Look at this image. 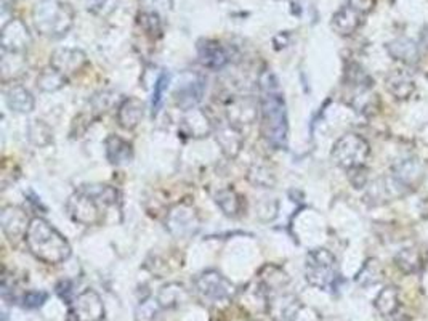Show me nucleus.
Here are the masks:
<instances>
[{
  "mask_svg": "<svg viewBox=\"0 0 428 321\" xmlns=\"http://www.w3.org/2000/svg\"><path fill=\"white\" fill-rule=\"evenodd\" d=\"M258 105L262 115V137L274 149L287 145V111L283 90L273 72L263 71L258 81Z\"/></svg>",
  "mask_w": 428,
  "mask_h": 321,
  "instance_id": "nucleus-1",
  "label": "nucleus"
},
{
  "mask_svg": "<svg viewBox=\"0 0 428 321\" xmlns=\"http://www.w3.org/2000/svg\"><path fill=\"white\" fill-rule=\"evenodd\" d=\"M117 191L108 185H83L67 199V214L76 224L100 225L104 211L116 204Z\"/></svg>",
  "mask_w": 428,
  "mask_h": 321,
  "instance_id": "nucleus-2",
  "label": "nucleus"
},
{
  "mask_svg": "<svg viewBox=\"0 0 428 321\" xmlns=\"http://www.w3.org/2000/svg\"><path fill=\"white\" fill-rule=\"evenodd\" d=\"M26 245L38 261L49 265H58L71 256V246L66 238L40 217L31 220L26 233Z\"/></svg>",
  "mask_w": 428,
  "mask_h": 321,
  "instance_id": "nucleus-3",
  "label": "nucleus"
},
{
  "mask_svg": "<svg viewBox=\"0 0 428 321\" xmlns=\"http://www.w3.org/2000/svg\"><path fill=\"white\" fill-rule=\"evenodd\" d=\"M33 18L35 29L42 35L60 39L72 28L76 15L69 3L60 2V0H44L35 5Z\"/></svg>",
  "mask_w": 428,
  "mask_h": 321,
  "instance_id": "nucleus-4",
  "label": "nucleus"
},
{
  "mask_svg": "<svg viewBox=\"0 0 428 321\" xmlns=\"http://www.w3.org/2000/svg\"><path fill=\"white\" fill-rule=\"evenodd\" d=\"M306 281L318 289L327 291L336 284L337 279V258L334 254L322 247L308 252L305 261Z\"/></svg>",
  "mask_w": 428,
  "mask_h": 321,
  "instance_id": "nucleus-5",
  "label": "nucleus"
},
{
  "mask_svg": "<svg viewBox=\"0 0 428 321\" xmlns=\"http://www.w3.org/2000/svg\"><path fill=\"white\" fill-rule=\"evenodd\" d=\"M370 147L358 133H347L337 140L332 148V160L338 167L345 170H353L364 167L369 159Z\"/></svg>",
  "mask_w": 428,
  "mask_h": 321,
  "instance_id": "nucleus-6",
  "label": "nucleus"
},
{
  "mask_svg": "<svg viewBox=\"0 0 428 321\" xmlns=\"http://www.w3.org/2000/svg\"><path fill=\"white\" fill-rule=\"evenodd\" d=\"M195 284L196 293L199 294L201 299L208 300L211 304L229 302L238 293L236 286L215 270L204 272L196 279Z\"/></svg>",
  "mask_w": 428,
  "mask_h": 321,
  "instance_id": "nucleus-7",
  "label": "nucleus"
},
{
  "mask_svg": "<svg viewBox=\"0 0 428 321\" xmlns=\"http://www.w3.org/2000/svg\"><path fill=\"white\" fill-rule=\"evenodd\" d=\"M286 288L265 291L266 294V312L273 321H294L300 310V302L294 294L284 291Z\"/></svg>",
  "mask_w": 428,
  "mask_h": 321,
  "instance_id": "nucleus-8",
  "label": "nucleus"
},
{
  "mask_svg": "<svg viewBox=\"0 0 428 321\" xmlns=\"http://www.w3.org/2000/svg\"><path fill=\"white\" fill-rule=\"evenodd\" d=\"M71 321H103L104 305L100 294L93 289H85L71 302Z\"/></svg>",
  "mask_w": 428,
  "mask_h": 321,
  "instance_id": "nucleus-9",
  "label": "nucleus"
},
{
  "mask_svg": "<svg viewBox=\"0 0 428 321\" xmlns=\"http://www.w3.org/2000/svg\"><path fill=\"white\" fill-rule=\"evenodd\" d=\"M167 229L176 238H188L199 229V217L188 204H176L167 215Z\"/></svg>",
  "mask_w": 428,
  "mask_h": 321,
  "instance_id": "nucleus-10",
  "label": "nucleus"
},
{
  "mask_svg": "<svg viewBox=\"0 0 428 321\" xmlns=\"http://www.w3.org/2000/svg\"><path fill=\"white\" fill-rule=\"evenodd\" d=\"M31 220H28L26 212L18 206H7L0 212V225L3 235L8 238L12 245H18L26 240Z\"/></svg>",
  "mask_w": 428,
  "mask_h": 321,
  "instance_id": "nucleus-11",
  "label": "nucleus"
},
{
  "mask_svg": "<svg viewBox=\"0 0 428 321\" xmlns=\"http://www.w3.org/2000/svg\"><path fill=\"white\" fill-rule=\"evenodd\" d=\"M224 113H227V121L233 126H250L257 121L260 105H257L252 97H231L224 105Z\"/></svg>",
  "mask_w": 428,
  "mask_h": 321,
  "instance_id": "nucleus-12",
  "label": "nucleus"
},
{
  "mask_svg": "<svg viewBox=\"0 0 428 321\" xmlns=\"http://www.w3.org/2000/svg\"><path fill=\"white\" fill-rule=\"evenodd\" d=\"M31 33L21 19H12L2 29L3 54H24L31 45Z\"/></svg>",
  "mask_w": 428,
  "mask_h": 321,
  "instance_id": "nucleus-13",
  "label": "nucleus"
},
{
  "mask_svg": "<svg viewBox=\"0 0 428 321\" xmlns=\"http://www.w3.org/2000/svg\"><path fill=\"white\" fill-rule=\"evenodd\" d=\"M213 133H215L217 143L220 145L222 153L228 159H234L241 153L244 138L239 127L233 126V124L228 121H222L218 122L217 127H213Z\"/></svg>",
  "mask_w": 428,
  "mask_h": 321,
  "instance_id": "nucleus-14",
  "label": "nucleus"
},
{
  "mask_svg": "<svg viewBox=\"0 0 428 321\" xmlns=\"http://www.w3.org/2000/svg\"><path fill=\"white\" fill-rule=\"evenodd\" d=\"M213 132V124L206 111L199 108L188 110L180 122V133L188 138H202Z\"/></svg>",
  "mask_w": 428,
  "mask_h": 321,
  "instance_id": "nucleus-15",
  "label": "nucleus"
},
{
  "mask_svg": "<svg viewBox=\"0 0 428 321\" xmlns=\"http://www.w3.org/2000/svg\"><path fill=\"white\" fill-rule=\"evenodd\" d=\"M206 90V82L199 76H190L188 81L181 82L175 92V101L181 110H192L202 100Z\"/></svg>",
  "mask_w": 428,
  "mask_h": 321,
  "instance_id": "nucleus-16",
  "label": "nucleus"
},
{
  "mask_svg": "<svg viewBox=\"0 0 428 321\" xmlns=\"http://www.w3.org/2000/svg\"><path fill=\"white\" fill-rule=\"evenodd\" d=\"M87 63V56L82 50L77 49H60L51 55L50 66L63 76H71L76 74L77 71H81Z\"/></svg>",
  "mask_w": 428,
  "mask_h": 321,
  "instance_id": "nucleus-17",
  "label": "nucleus"
},
{
  "mask_svg": "<svg viewBox=\"0 0 428 321\" xmlns=\"http://www.w3.org/2000/svg\"><path fill=\"white\" fill-rule=\"evenodd\" d=\"M385 87L396 100H408L415 92L414 76L406 69H393L385 77Z\"/></svg>",
  "mask_w": 428,
  "mask_h": 321,
  "instance_id": "nucleus-18",
  "label": "nucleus"
},
{
  "mask_svg": "<svg viewBox=\"0 0 428 321\" xmlns=\"http://www.w3.org/2000/svg\"><path fill=\"white\" fill-rule=\"evenodd\" d=\"M197 55L202 66L208 69L218 71L228 63V54L217 40H201L197 44Z\"/></svg>",
  "mask_w": 428,
  "mask_h": 321,
  "instance_id": "nucleus-19",
  "label": "nucleus"
},
{
  "mask_svg": "<svg viewBox=\"0 0 428 321\" xmlns=\"http://www.w3.org/2000/svg\"><path fill=\"white\" fill-rule=\"evenodd\" d=\"M387 51L391 58L396 61H401V63L406 66H414L419 63L420 60V50L419 45H417L414 40L401 38L396 39L393 42H390L387 45Z\"/></svg>",
  "mask_w": 428,
  "mask_h": 321,
  "instance_id": "nucleus-20",
  "label": "nucleus"
},
{
  "mask_svg": "<svg viewBox=\"0 0 428 321\" xmlns=\"http://www.w3.org/2000/svg\"><path fill=\"white\" fill-rule=\"evenodd\" d=\"M363 17L364 15L345 5L332 17V29L340 35H352L363 24Z\"/></svg>",
  "mask_w": 428,
  "mask_h": 321,
  "instance_id": "nucleus-21",
  "label": "nucleus"
},
{
  "mask_svg": "<svg viewBox=\"0 0 428 321\" xmlns=\"http://www.w3.org/2000/svg\"><path fill=\"white\" fill-rule=\"evenodd\" d=\"M145 113V105L138 98H125L117 111V122L122 129L132 131L140 124Z\"/></svg>",
  "mask_w": 428,
  "mask_h": 321,
  "instance_id": "nucleus-22",
  "label": "nucleus"
},
{
  "mask_svg": "<svg viewBox=\"0 0 428 321\" xmlns=\"http://www.w3.org/2000/svg\"><path fill=\"white\" fill-rule=\"evenodd\" d=\"M395 263L398 270L403 272L404 275H415V273H419L424 268L425 256L417 247H404L403 251L396 254Z\"/></svg>",
  "mask_w": 428,
  "mask_h": 321,
  "instance_id": "nucleus-23",
  "label": "nucleus"
},
{
  "mask_svg": "<svg viewBox=\"0 0 428 321\" xmlns=\"http://www.w3.org/2000/svg\"><path fill=\"white\" fill-rule=\"evenodd\" d=\"M104 145H106V158L111 164L121 165L132 160L133 158L132 145L125 142L124 138L117 135H109Z\"/></svg>",
  "mask_w": 428,
  "mask_h": 321,
  "instance_id": "nucleus-24",
  "label": "nucleus"
},
{
  "mask_svg": "<svg viewBox=\"0 0 428 321\" xmlns=\"http://www.w3.org/2000/svg\"><path fill=\"white\" fill-rule=\"evenodd\" d=\"M374 307L382 317H393L400 308V291L396 286H385L374 300Z\"/></svg>",
  "mask_w": 428,
  "mask_h": 321,
  "instance_id": "nucleus-25",
  "label": "nucleus"
},
{
  "mask_svg": "<svg viewBox=\"0 0 428 321\" xmlns=\"http://www.w3.org/2000/svg\"><path fill=\"white\" fill-rule=\"evenodd\" d=\"M7 105L12 111L31 113L34 110V97L23 85H12L7 90Z\"/></svg>",
  "mask_w": 428,
  "mask_h": 321,
  "instance_id": "nucleus-26",
  "label": "nucleus"
},
{
  "mask_svg": "<svg viewBox=\"0 0 428 321\" xmlns=\"http://www.w3.org/2000/svg\"><path fill=\"white\" fill-rule=\"evenodd\" d=\"M215 203L227 217H238L242 212V198L233 188L220 190L215 196Z\"/></svg>",
  "mask_w": 428,
  "mask_h": 321,
  "instance_id": "nucleus-27",
  "label": "nucleus"
},
{
  "mask_svg": "<svg viewBox=\"0 0 428 321\" xmlns=\"http://www.w3.org/2000/svg\"><path fill=\"white\" fill-rule=\"evenodd\" d=\"M382 278H384L382 265H380L379 261H375V258H369V261L364 263L361 272L358 273L356 279L359 284H363V286H372V284L382 281Z\"/></svg>",
  "mask_w": 428,
  "mask_h": 321,
  "instance_id": "nucleus-28",
  "label": "nucleus"
},
{
  "mask_svg": "<svg viewBox=\"0 0 428 321\" xmlns=\"http://www.w3.org/2000/svg\"><path fill=\"white\" fill-rule=\"evenodd\" d=\"M66 81H67L66 76H63L61 72L50 68L39 76L38 85L40 87V90L44 92H56L60 90L63 85H66Z\"/></svg>",
  "mask_w": 428,
  "mask_h": 321,
  "instance_id": "nucleus-29",
  "label": "nucleus"
},
{
  "mask_svg": "<svg viewBox=\"0 0 428 321\" xmlns=\"http://www.w3.org/2000/svg\"><path fill=\"white\" fill-rule=\"evenodd\" d=\"M415 177L420 180L422 169L417 167V164L412 159L406 160V163L401 164L398 169H395V179L400 185H408V183L415 185L417 183Z\"/></svg>",
  "mask_w": 428,
  "mask_h": 321,
  "instance_id": "nucleus-30",
  "label": "nucleus"
},
{
  "mask_svg": "<svg viewBox=\"0 0 428 321\" xmlns=\"http://www.w3.org/2000/svg\"><path fill=\"white\" fill-rule=\"evenodd\" d=\"M181 296H186L183 286H180V284H169V286L163 288V291L159 293V304L163 307H172V305L181 302Z\"/></svg>",
  "mask_w": 428,
  "mask_h": 321,
  "instance_id": "nucleus-31",
  "label": "nucleus"
},
{
  "mask_svg": "<svg viewBox=\"0 0 428 321\" xmlns=\"http://www.w3.org/2000/svg\"><path fill=\"white\" fill-rule=\"evenodd\" d=\"M138 23L145 33L149 34L151 38H160V35H163V24H160L158 13H142L138 17Z\"/></svg>",
  "mask_w": 428,
  "mask_h": 321,
  "instance_id": "nucleus-32",
  "label": "nucleus"
},
{
  "mask_svg": "<svg viewBox=\"0 0 428 321\" xmlns=\"http://www.w3.org/2000/svg\"><path fill=\"white\" fill-rule=\"evenodd\" d=\"M44 132H50V127L42 121H33L29 126V140L31 143L38 147H45L51 142V135H44Z\"/></svg>",
  "mask_w": 428,
  "mask_h": 321,
  "instance_id": "nucleus-33",
  "label": "nucleus"
},
{
  "mask_svg": "<svg viewBox=\"0 0 428 321\" xmlns=\"http://www.w3.org/2000/svg\"><path fill=\"white\" fill-rule=\"evenodd\" d=\"M249 179L250 182H252L254 185H258V186H263V188H270V186H273L274 183V175L273 172H271L270 169L266 167H252V170H250L249 174Z\"/></svg>",
  "mask_w": 428,
  "mask_h": 321,
  "instance_id": "nucleus-34",
  "label": "nucleus"
},
{
  "mask_svg": "<svg viewBox=\"0 0 428 321\" xmlns=\"http://www.w3.org/2000/svg\"><path fill=\"white\" fill-rule=\"evenodd\" d=\"M169 74L164 72V74H160V77L156 82L154 85V93H153V116L158 115L160 105H163L164 100V93L167 92V87H169Z\"/></svg>",
  "mask_w": 428,
  "mask_h": 321,
  "instance_id": "nucleus-35",
  "label": "nucleus"
},
{
  "mask_svg": "<svg viewBox=\"0 0 428 321\" xmlns=\"http://www.w3.org/2000/svg\"><path fill=\"white\" fill-rule=\"evenodd\" d=\"M117 7V0H87V8L95 15H109Z\"/></svg>",
  "mask_w": 428,
  "mask_h": 321,
  "instance_id": "nucleus-36",
  "label": "nucleus"
},
{
  "mask_svg": "<svg viewBox=\"0 0 428 321\" xmlns=\"http://www.w3.org/2000/svg\"><path fill=\"white\" fill-rule=\"evenodd\" d=\"M47 297H49V294L44 291H28L23 297V307L31 310L39 308L45 304Z\"/></svg>",
  "mask_w": 428,
  "mask_h": 321,
  "instance_id": "nucleus-37",
  "label": "nucleus"
},
{
  "mask_svg": "<svg viewBox=\"0 0 428 321\" xmlns=\"http://www.w3.org/2000/svg\"><path fill=\"white\" fill-rule=\"evenodd\" d=\"M368 177L369 175H368L366 165H364V167L348 170V179H349V182L353 183L354 188H363V186H366Z\"/></svg>",
  "mask_w": 428,
  "mask_h": 321,
  "instance_id": "nucleus-38",
  "label": "nucleus"
},
{
  "mask_svg": "<svg viewBox=\"0 0 428 321\" xmlns=\"http://www.w3.org/2000/svg\"><path fill=\"white\" fill-rule=\"evenodd\" d=\"M348 7H352L359 12L361 15H368L369 12H372L375 0H348Z\"/></svg>",
  "mask_w": 428,
  "mask_h": 321,
  "instance_id": "nucleus-39",
  "label": "nucleus"
},
{
  "mask_svg": "<svg viewBox=\"0 0 428 321\" xmlns=\"http://www.w3.org/2000/svg\"><path fill=\"white\" fill-rule=\"evenodd\" d=\"M56 293H58V296L63 300H66V304L71 305L72 300L69 297V294H71V284H69V281H61L58 286H56Z\"/></svg>",
  "mask_w": 428,
  "mask_h": 321,
  "instance_id": "nucleus-40",
  "label": "nucleus"
},
{
  "mask_svg": "<svg viewBox=\"0 0 428 321\" xmlns=\"http://www.w3.org/2000/svg\"><path fill=\"white\" fill-rule=\"evenodd\" d=\"M422 40H424V44H425V47L428 49V29H425L424 35H422Z\"/></svg>",
  "mask_w": 428,
  "mask_h": 321,
  "instance_id": "nucleus-41",
  "label": "nucleus"
}]
</instances>
